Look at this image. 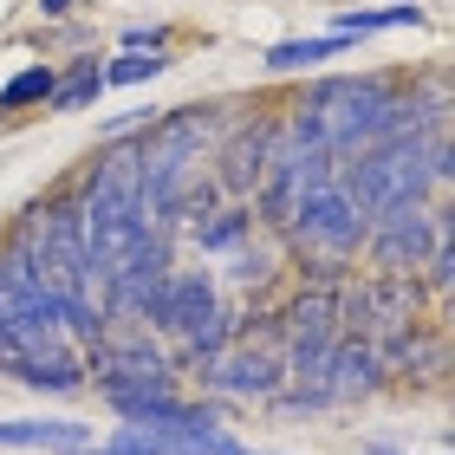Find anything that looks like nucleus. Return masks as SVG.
<instances>
[{"label": "nucleus", "instance_id": "obj_25", "mask_svg": "<svg viewBox=\"0 0 455 455\" xmlns=\"http://www.w3.org/2000/svg\"><path fill=\"white\" fill-rule=\"evenodd\" d=\"M27 7L46 20V27H59V20H78V13L92 7V0H27Z\"/></svg>", "mask_w": 455, "mask_h": 455}, {"label": "nucleus", "instance_id": "obj_28", "mask_svg": "<svg viewBox=\"0 0 455 455\" xmlns=\"http://www.w3.org/2000/svg\"><path fill=\"white\" fill-rule=\"evenodd\" d=\"M241 455H267V449H241Z\"/></svg>", "mask_w": 455, "mask_h": 455}, {"label": "nucleus", "instance_id": "obj_16", "mask_svg": "<svg viewBox=\"0 0 455 455\" xmlns=\"http://www.w3.org/2000/svg\"><path fill=\"white\" fill-rule=\"evenodd\" d=\"M98 98H105V52H72V59H59V78H52L46 111H52V117L98 111Z\"/></svg>", "mask_w": 455, "mask_h": 455}, {"label": "nucleus", "instance_id": "obj_24", "mask_svg": "<svg viewBox=\"0 0 455 455\" xmlns=\"http://www.w3.org/2000/svg\"><path fill=\"white\" fill-rule=\"evenodd\" d=\"M423 170H429V189L449 196V182H455V143H449V131L423 143Z\"/></svg>", "mask_w": 455, "mask_h": 455}, {"label": "nucleus", "instance_id": "obj_9", "mask_svg": "<svg viewBox=\"0 0 455 455\" xmlns=\"http://www.w3.org/2000/svg\"><path fill=\"white\" fill-rule=\"evenodd\" d=\"M319 384H325V397H332V410L371 403V397H384V390H390L371 339H332V351H325V364H319Z\"/></svg>", "mask_w": 455, "mask_h": 455}, {"label": "nucleus", "instance_id": "obj_5", "mask_svg": "<svg viewBox=\"0 0 455 455\" xmlns=\"http://www.w3.org/2000/svg\"><path fill=\"white\" fill-rule=\"evenodd\" d=\"M274 150H280L274 111H267V105H235V117H228V131L215 137V150H209V163H202V170L215 176V189H221L228 202H247V196L260 189V176H267V163H274Z\"/></svg>", "mask_w": 455, "mask_h": 455}, {"label": "nucleus", "instance_id": "obj_10", "mask_svg": "<svg viewBox=\"0 0 455 455\" xmlns=\"http://www.w3.org/2000/svg\"><path fill=\"white\" fill-rule=\"evenodd\" d=\"M0 378L39 390V397H78L85 390V351L78 345H33V351H13V358H0Z\"/></svg>", "mask_w": 455, "mask_h": 455}, {"label": "nucleus", "instance_id": "obj_20", "mask_svg": "<svg viewBox=\"0 0 455 455\" xmlns=\"http://www.w3.org/2000/svg\"><path fill=\"white\" fill-rule=\"evenodd\" d=\"M170 66H176L170 52H124V46H117V52L105 59V92H137V85H156V78L170 72Z\"/></svg>", "mask_w": 455, "mask_h": 455}, {"label": "nucleus", "instance_id": "obj_23", "mask_svg": "<svg viewBox=\"0 0 455 455\" xmlns=\"http://www.w3.org/2000/svg\"><path fill=\"white\" fill-rule=\"evenodd\" d=\"M117 46L124 52H170L176 46V27H170V20H131V27L117 33Z\"/></svg>", "mask_w": 455, "mask_h": 455}, {"label": "nucleus", "instance_id": "obj_12", "mask_svg": "<svg viewBox=\"0 0 455 455\" xmlns=\"http://www.w3.org/2000/svg\"><path fill=\"white\" fill-rule=\"evenodd\" d=\"M358 286H364L371 339H378V332H397V325H410V319H429V313H423L429 293H423L417 274H358Z\"/></svg>", "mask_w": 455, "mask_h": 455}, {"label": "nucleus", "instance_id": "obj_3", "mask_svg": "<svg viewBox=\"0 0 455 455\" xmlns=\"http://www.w3.org/2000/svg\"><path fill=\"white\" fill-rule=\"evenodd\" d=\"M423 143L429 137L403 131V137H384V143H371V150L339 163V189L358 202L364 221L384 215V209H423V202H436L429 170H423Z\"/></svg>", "mask_w": 455, "mask_h": 455}, {"label": "nucleus", "instance_id": "obj_19", "mask_svg": "<svg viewBox=\"0 0 455 455\" xmlns=\"http://www.w3.org/2000/svg\"><path fill=\"white\" fill-rule=\"evenodd\" d=\"M52 78H59V59H27L7 85H0V117H27V111H46V98H52Z\"/></svg>", "mask_w": 455, "mask_h": 455}, {"label": "nucleus", "instance_id": "obj_15", "mask_svg": "<svg viewBox=\"0 0 455 455\" xmlns=\"http://www.w3.org/2000/svg\"><path fill=\"white\" fill-rule=\"evenodd\" d=\"M260 228H254V209L247 202H221L215 215H202V221H189L176 241H189L202 260H221V254H235V247H247Z\"/></svg>", "mask_w": 455, "mask_h": 455}, {"label": "nucleus", "instance_id": "obj_27", "mask_svg": "<svg viewBox=\"0 0 455 455\" xmlns=\"http://www.w3.org/2000/svg\"><path fill=\"white\" fill-rule=\"evenodd\" d=\"M358 455H410V449H390V443H364Z\"/></svg>", "mask_w": 455, "mask_h": 455}, {"label": "nucleus", "instance_id": "obj_29", "mask_svg": "<svg viewBox=\"0 0 455 455\" xmlns=\"http://www.w3.org/2000/svg\"><path fill=\"white\" fill-rule=\"evenodd\" d=\"M339 7H358V0H339Z\"/></svg>", "mask_w": 455, "mask_h": 455}, {"label": "nucleus", "instance_id": "obj_22", "mask_svg": "<svg viewBox=\"0 0 455 455\" xmlns=\"http://www.w3.org/2000/svg\"><path fill=\"white\" fill-rule=\"evenodd\" d=\"M163 111L156 105H131V111H111V117H98V143H131V137H143L156 124Z\"/></svg>", "mask_w": 455, "mask_h": 455}, {"label": "nucleus", "instance_id": "obj_21", "mask_svg": "<svg viewBox=\"0 0 455 455\" xmlns=\"http://www.w3.org/2000/svg\"><path fill=\"white\" fill-rule=\"evenodd\" d=\"M33 46L39 52H59V59H72V52H98V33L85 27V20H59V27H46V33H33Z\"/></svg>", "mask_w": 455, "mask_h": 455}, {"label": "nucleus", "instance_id": "obj_14", "mask_svg": "<svg viewBox=\"0 0 455 455\" xmlns=\"http://www.w3.org/2000/svg\"><path fill=\"white\" fill-rule=\"evenodd\" d=\"M345 52H351L345 33H299V39L267 46V52H260V72H267V78H313V72L332 66V59H345Z\"/></svg>", "mask_w": 455, "mask_h": 455}, {"label": "nucleus", "instance_id": "obj_13", "mask_svg": "<svg viewBox=\"0 0 455 455\" xmlns=\"http://www.w3.org/2000/svg\"><path fill=\"white\" fill-rule=\"evenodd\" d=\"M215 280H228V286L247 293V299H267V293L286 280V247H280V235H254L247 247L221 254V274H215Z\"/></svg>", "mask_w": 455, "mask_h": 455}, {"label": "nucleus", "instance_id": "obj_8", "mask_svg": "<svg viewBox=\"0 0 455 455\" xmlns=\"http://www.w3.org/2000/svg\"><path fill=\"white\" fill-rule=\"evenodd\" d=\"M221 319H228V306H221L215 267H170V280H163V325H156V339L163 345H189L202 332H215Z\"/></svg>", "mask_w": 455, "mask_h": 455}, {"label": "nucleus", "instance_id": "obj_1", "mask_svg": "<svg viewBox=\"0 0 455 455\" xmlns=\"http://www.w3.org/2000/svg\"><path fill=\"white\" fill-rule=\"evenodd\" d=\"M299 98L325 117V137H332L339 163L410 131V72H397V66L313 72V78H299Z\"/></svg>", "mask_w": 455, "mask_h": 455}, {"label": "nucleus", "instance_id": "obj_2", "mask_svg": "<svg viewBox=\"0 0 455 455\" xmlns=\"http://www.w3.org/2000/svg\"><path fill=\"white\" fill-rule=\"evenodd\" d=\"M364 215L339 182L325 189H306L293 202V215L280 228V247H286V274L293 280H319V286H345L358 274V254H364Z\"/></svg>", "mask_w": 455, "mask_h": 455}, {"label": "nucleus", "instance_id": "obj_7", "mask_svg": "<svg viewBox=\"0 0 455 455\" xmlns=\"http://www.w3.org/2000/svg\"><path fill=\"white\" fill-rule=\"evenodd\" d=\"M196 384L209 390V403H267L286 384V351H280V339H241Z\"/></svg>", "mask_w": 455, "mask_h": 455}, {"label": "nucleus", "instance_id": "obj_17", "mask_svg": "<svg viewBox=\"0 0 455 455\" xmlns=\"http://www.w3.org/2000/svg\"><path fill=\"white\" fill-rule=\"evenodd\" d=\"M0 449H59V455H78L92 449V423H72V417H20V423H0Z\"/></svg>", "mask_w": 455, "mask_h": 455}, {"label": "nucleus", "instance_id": "obj_6", "mask_svg": "<svg viewBox=\"0 0 455 455\" xmlns=\"http://www.w3.org/2000/svg\"><path fill=\"white\" fill-rule=\"evenodd\" d=\"M85 390L117 397V390H176V358L150 332H105L85 351Z\"/></svg>", "mask_w": 455, "mask_h": 455}, {"label": "nucleus", "instance_id": "obj_26", "mask_svg": "<svg viewBox=\"0 0 455 455\" xmlns=\"http://www.w3.org/2000/svg\"><path fill=\"white\" fill-rule=\"evenodd\" d=\"M7 325H13V306H7V293H0V345H7Z\"/></svg>", "mask_w": 455, "mask_h": 455}, {"label": "nucleus", "instance_id": "obj_11", "mask_svg": "<svg viewBox=\"0 0 455 455\" xmlns=\"http://www.w3.org/2000/svg\"><path fill=\"white\" fill-rule=\"evenodd\" d=\"M247 443L235 436V429H202V436H156V429H131L117 423L111 443H92L78 455H241Z\"/></svg>", "mask_w": 455, "mask_h": 455}, {"label": "nucleus", "instance_id": "obj_18", "mask_svg": "<svg viewBox=\"0 0 455 455\" xmlns=\"http://www.w3.org/2000/svg\"><path fill=\"white\" fill-rule=\"evenodd\" d=\"M423 7L417 0H384V7H332V33H345L351 46L371 33H397V27H423Z\"/></svg>", "mask_w": 455, "mask_h": 455}, {"label": "nucleus", "instance_id": "obj_4", "mask_svg": "<svg viewBox=\"0 0 455 455\" xmlns=\"http://www.w3.org/2000/svg\"><path fill=\"white\" fill-rule=\"evenodd\" d=\"M436 241H455V202L449 196L423 202V209H384L364 228L358 274H417Z\"/></svg>", "mask_w": 455, "mask_h": 455}]
</instances>
